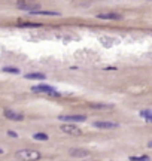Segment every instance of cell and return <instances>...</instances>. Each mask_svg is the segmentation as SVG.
Wrapping results in <instances>:
<instances>
[{"instance_id": "2", "label": "cell", "mask_w": 152, "mask_h": 161, "mask_svg": "<svg viewBox=\"0 0 152 161\" xmlns=\"http://www.w3.org/2000/svg\"><path fill=\"white\" fill-rule=\"evenodd\" d=\"M32 91L33 92H42V94H49V95H60V92H57V90L51 85H45V84H40V85H35L32 87Z\"/></svg>"}, {"instance_id": "6", "label": "cell", "mask_w": 152, "mask_h": 161, "mask_svg": "<svg viewBox=\"0 0 152 161\" xmlns=\"http://www.w3.org/2000/svg\"><path fill=\"white\" fill-rule=\"evenodd\" d=\"M17 6H18L20 9H23V11H28L30 13H32V12H36L37 8H39L37 3H27V2H18Z\"/></svg>"}, {"instance_id": "7", "label": "cell", "mask_w": 152, "mask_h": 161, "mask_svg": "<svg viewBox=\"0 0 152 161\" xmlns=\"http://www.w3.org/2000/svg\"><path fill=\"white\" fill-rule=\"evenodd\" d=\"M5 116L8 118V119H11V121H23L24 119V115L21 114H17V112H13V110H9V109H5Z\"/></svg>"}, {"instance_id": "15", "label": "cell", "mask_w": 152, "mask_h": 161, "mask_svg": "<svg viewBox=\"0 0 152 161\" xmlns=\"http://www.w3.org/2000/svg\"><path fill=\"white\" fill-rule=\"evenodd\" d=\"M33 139H36V140H48V136L45 133H36Z\"/></svg>"}, {"instance_id": "18", "label": "cell", "mask_w": 152, "mask_h": 161, "mask_svg": "<svg viewBox=\"0 0 152 161\" xmlns=\"http://www.w3.org/2000/svg\"><path fill=\"white\" fill-rule=\"evenodd\" d=\"M148 148H152V140L151 142H148Z\"/></svg>"}, {"instance_id": "16", "label": "cell", "mask_w": 152, "mask_h": 161, "mask_svg": "<svg viewBox=\"0 0 152 161\" xmlns=\"http://www.w3.org/2000/svg\"><path fill=\"white\" fill-rule=\"evenodd\" d=\"M3 72H8V73H20V70L15 69V67H3Z\"/></svg>"}, {"instance_id": "11", "label": "cell", "mask_w": 152, "mask_h": 161, "mask_svg": "<svg viewBox=\"0 0 152 161\" xmlns=\"http://www.w3.org/2000/svg\"><path fill=\"white\" fill-rule=\"evenodd\" d=\"M32 13H33V15H49V17H58V15H60L58 12H51V11H39V9H37V11H36V12H32Z\"/></svg>"}, {"instance_id": "1", "label": "cell", "mask_w": 152, "mask_h": 161, "mask_svg": "<svg viewBox=\"0 0 152 161\" xmlns=\"http://www.w3.org/2000/svg\"><path fill=\"white\" fill-rule=\"evenodd\" d=\"M40 157V152L35 149H20L15 152V158L21 161H37Z\"/></svg>"}, {"instance_id": "3", "label": "cell", "mask_w": 152, "mask_h": 161, "mask_svg": "<svg viewBox=\"0 0 152 161\" xmlns=\"http://www.w3.org/2000/svg\"><path fill=\"white\" fill-rule=\"evenodd\" d=\"M61 131L66 133V134H72V136H79V134H82L81 128L72 125V124H64V125H61Z\"/></svg>"}, {"instance_id": "13", "label": "cell", "mask_w": 152, "mask_h": 161, "mask_svg": "<svg viewBox=\"0 0 152 161\" xmlns=\"http://www.w3.org/2000/svg\"><path fill=\"white\" fill-rule=\"evenodd\" d=\"M93 109H113L112 104H98V103H91L90 104Z\"/></svg>"}, {"instance_id": "14", "label": "cell", "mask_w": 152, "mask_h": 161, "mask_svg": "<svg viewBox=\"0 0 152 161\" xmlns=\"http://www.w3.org/2000/svg\"><path fill=\"white\" fill-rule=\"evenodd\" d=\"M130 161H151L148 155H140V157H130Z\"/></svg>"}, {"instance_id": "9", "label": "cell", "mask_w": 152, "mask_h": 161, "mask_svg": "<svg viewBox=\"0 0 152 161\" xmlns=\"http://www.w3.org/2000/svg\"><path fill=\"white\" fill-rule=\"evenodd\" d=\"M139 115H140L142 118H145L146 121L152 122V110H151V109H145V110H140V114H139Z\"/></svg>"}, {"instance_id": "12", "label": "cell", "mask_w": 152, "mask_h": 161, "mask_svg": "<svg viewBox=\"0 0 152 161\" xmlns=\"http://www.w3.org/2000/svg\"><path fill=\"white\" fill-rule=\"evenodd\" d=\"M25 79H45V75L43 73H27Z\"/></svg>"}, {"instance_id": "4", "label": "cell", "mask_w": 152, "mask_h": 161, "mask_svg": "<svg viewBox=\"0 0 152 161\" xmlns=\"http://www.w3.org/2000/svg\"><path fill=\"white\" fill-rule=\"evenodd\" d=\"M95 128H100V130H113L118 127V122H112V121H95L93 124Z\"/></svg>"}, {"instance_id": "5", "label": "cell", "mask_w": 152, "mask_h": 161, "mask_svg": "<svg viewBox=\"0 0 152 161\" xmlns=\"http://www.w3.org/2000/svg\"><path fill=\"white\" fill-rule=\"evenodd\" d=\"M60 121H64V122H82L87 119L85 115H61L58 118Z\"/></svg>"}, {"instance_id": "19", "label": "cell", "mask_w": 152, "mask_h": 161, "mask_svg": "<svg viewBox=\"0 0 152 161\" xmlns=\"http://www.w3.org/2000/svg\"><path fill=\"white\" fill-rule=\"evenodd\" d=\"M0 154H3V149H0Z\"/></svg>"}, {"instance_id": "10", "label": "cell", "mask_w": 152, "mask_h": 161, "mask_svg": "<svg viewBox=\"0 0 152 161\" xmlns=\"http://www.w3.org/2000/svg\"><path fill=\"white\" fill-rule=\"evenodd\" d=\"M88 154H90L88 151H83V149H73L70 152L72 157H87Z\"/></svg>"}, {"instance_id": "8", "label": "cell", "mask_w": 152, "mask_h": 161, "mask_svg": "<svg viewBox=\"0 0 152 161\" xmlns=\"http://www.w3.org/2000/svg\"><path fill=\"white\" fill-rule=\"evenodd\" d=\"M97 18H100V20H119L121 15L115 13V12H107V13H98Z\"/></svg>"}, {"instance_id": "17", "label": "cell", "mask_w": 152, "mask_h": 161, "mask_svg": "<svg viewBox=\"0 0 152 161\" xmlns=\"http://www.w3.org/2000/svg\"><path fill=\"white\" fill-rule=\"evenodd\" d=\"M8 134H9L11 137H17V136H18V134H17L15 131H8Z\"/></svg>"}]
</instances>
